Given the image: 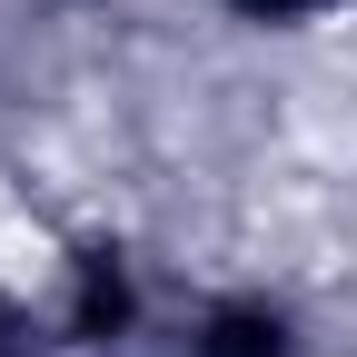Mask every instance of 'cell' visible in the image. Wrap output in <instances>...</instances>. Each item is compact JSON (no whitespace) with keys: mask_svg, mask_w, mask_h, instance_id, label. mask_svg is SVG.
<instances>
[{"mask_svg":"<svg viewBox=\"0 0 357 357\" xmlns=\"http://www.w3.org/2000/svg\"><path fill=\"white\" fill-rule=\"evenodd\" d=\"M199 357H288V318L278 307H218L199 328Z\"/></svg>","mask_w":357,"mask_h":357,"instance_id":"1","label":"cell"},{"mask_svg":"<svg viewBox=\"0 0 357 357\" xmlns=\"http://www.w3.org/2000/svg\"><path fill=\"white\" fill-rule=\"evenodd\" d=\"M119 318H129L119 268H109V258H89V268H79V337H100V328H119Z\"/></svg>","mask_w":357,"mask_h":357,"instance_id":"2","label":"cell"},{"mask_svg":"<svg viewBox=\"0 0 357 357\" xmlns=\"http://www.w3.org/2000/svg\"><path fill=\"white\" fill-rule=\"evenodd\" d=\"M318 0H238V20H307Z\"/></svg>","mask_w":357,"mask_h":357,"instance_id":"3","label":"cell"}]
</instances>
